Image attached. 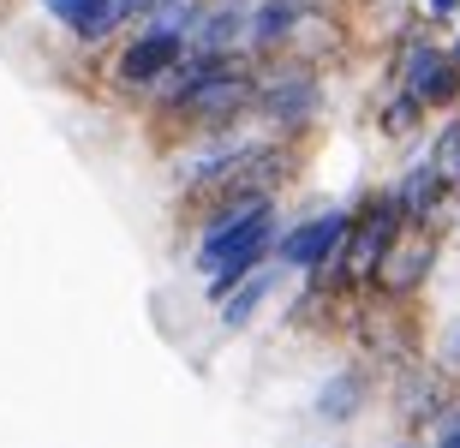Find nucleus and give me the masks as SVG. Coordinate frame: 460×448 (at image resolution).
Wrapping results in <instances>:
<instances>
[{
  "label": "nucleus",
  "instance_id": "obj_21",
  "mask_svg": "<svg viewBox=\"0 0 460 448\" xmlns=\"http://www.w3.org/2000/svg\"><path fill=\"white\" fill-rule=\"evenodd\" d=\"M455 24H460V18H455Z\"/></svg>",
  "mask_w": 460,
  "mask_h": 448
},
{
  "label": "nucleus",
  "instance_id": "obj_18",
  "mask_svg": "<svg viewBox=\"0 0 460 448\" xmlns=\"http://www.w3.org/2000/svg\"><path fill=\"white\" fill-rule=\"evenodd\" d=\"M443 54H448V66H460V24L443 36Z\"/></svg>",
  "mask_w": 460,
  "mask_h": 448
},
{
  "label": "nucleus",
  "instance_id": "obj_3",
  "mask_svg": "<svg viewBox=\"0 0 460 448\" xmlns=\"http://www.w3.org/2000/svg\"><path fill=\"white\" fill-rule=\"evenodd\" d=\"M383 400H389L394 425L419 443V436H430L437 425H443V413L460 400V382L448 377L437 359H425V353H412V359L389 365V382H383Z\"/></svg>",
  "mask_w": 460,
  "mask_h": 448
},
{
  "label": "nucleus",
  "instance_id": "obj_2",
  "mask_svg": "<svg viewBox=\"0 0 460 448\" xmlns=\"http://www.w3.org/2000/svg\"><path fill=\"white\" fill-rule=\"evenodd\" d=\"M186 48H191L186 31H173L168 18H144L137 31H126L108 48V66H102L108 96H119V102H132V108L150 102L155 90H162V78L186 60Z\"/></svg>",
  "mask_w": 460,
  "mask_h": 448
},
{
  "label": "nucleus",
  "instance_id": "obj_16",
  "mask_svg": "<svg viewBox=\"0 0 460 448\" xmlns=\"http://www.w3.org/2000/svg\"><path fill=\"white\" fill-rule=\"evenodd\" d=\"M419 18H425V24H455L460 0H419Z\"/></svg>",
  "mask_w": 460,
  "mask_h": 448
},
{
  "label": "nucleus",
  "instance_id": "obj_4",
  "mask_svg": "<svg viewBox=\"0 0 460 448\" xmlns=\"http://www.w3.org/2000/svg\"><path fill=\"white\" fill-rule=\"evenodd\" d=\"M347 233H353V204H329V209H317V215H299V222H288L275 233V263H281L288 276H311V269L335 263Z\"/></svg>",
  "mask_w": 460,
  "mask_h": 448
},
{
  "label": "nucleus",
  "instance_id": "obj_11",
  "mask_svg": "<svg viewBox=\"0 0 460 448\" xmlns=\"http://www.w3.org/2000/svg\"><path fill=\"white\" fill-rule=\"evenodd\" d=\"M430 126V108L419 102V96H407V90H383V102H376V132L389 144H419Z\"/></svg>",
  "mask_w": 460,
  "mask_h": 448
},
{
  "label": "nucleus",
  "instance_id": "obj_5",
  "mask_svg": "<svg viewBox=\"0 0 460 448\" xmlns=\"http://www.w3.org/2000/svg\"><path fill=\"white\" fill-rule=\"evenodd\" d=\"M437 263H443V233H430V227H407V233H401V240L383 251L371 294L389 299V305H412V299L430 287Z\"/></svg>",
  "mask_w": 460,
  "mask_h": 448
},
{
  "label": "nucleus",
  "instance_id": "obj_20",
  "mask_svg": "<svg viewBox=\"0 0 460 448\" xmlns=\"http://www.w3.org/2000/svg\"><path fill=\"white\" fill-rule=\"evenodd\" d=\"M455 240H460V222H455Z\"/></svg>",
  "mask_w": 460,
  "mask_h": 448
},
{
  "label": "nucleus",
  "instance_id": "obj_9",
  "mask_svg": "<svg viewBox=\"0 0 460 448\" xmlns=\"http://www.w3.org/2000/svg\"><path fill=\"white\" fill-rule=\"evenodd\" d=\"M288 281H299V276H288V269H281V263H263V269H252V276L239 281L234 294L222 299V305H216V323L227 329V335H239V329H252L257 317H263V311L275 305V294H281V287H288Z\"/></svg>",
  "mask_w": 460,
  "mask_h": 448
},
{
  "label": "nucleus",
  "instance_id": "obj_10",
  "mask_svg": "<svg viewBox=\"0 0 460 448\" xmlns=\"http://www.w3.org/2000/svg\"><path fill=\"white\" fill-rule=\"evenodd\" d=\"M245 31H252V0H204L198 31H191V48L239 54L245 48Z\"/></svg>",
  "mask_w": 460,
  "mask_h": 448
},
{
  "label": "nucleus",
  "instance_id": "obj_15",
  "mask_svg": "<svg viewBox=\"0 0 460 448\" xmlns=\"http://www.w3.org/2000/svg\"><path fill=\"white\" fill-rule=\"evenodd\" d=\"M430 448H460V400L443 413V425L430 431Z\"/></svg>",
  "mask_w": 460,
  "mask_h": 448
},
{
  "label": "nucleus",
  "instance_id": "obj_14",
  "mask_svg": "<svg viewBox=\"0 0 460 448\" xmlns=\"http://www.w3.org/2000/svg\"><path fill=\"white\" fill-rule=\"evenodd\" d=\"M430 359H437V365H443V371H448V377L460 382V317H455V323L443 329V341L430 347Z\"/></svg>",
  "mask_w": 460,
  "mask_h": 448
},
{
  "label": "nucleus",
  "instance_id": "obj_12",
  "mask_svg": "<svg viewBox=\"0 0 460 448\" xmlns=\"http://www.w3.org/2000/svg\"><path fill=\"white\" fill-rule=\"evenodd\" d=\"M425 155L437 162V173H443V186L460 191V108L455 114H443V126L425 138Z\"/></svg>",
  "mask_w": 460,
  "mask_h": 448
},
{
  "label": "nucleus",
  "instance_id": "obj_19",
  "mask_svg": "<svg viewBox=\"0 0 460 448\" xmlns=\"http://www.w3.org/2000/svg\"><path fill=\"white\" fill-rule=\"evenodd\" d=\"M389 448H419V443H412V436H401V443H389Z\"/></svg>",
  "mask_w": 460,
  "mask_h": 448
},
{
  "label": "nucleus",
  "instance_id": "obj_8",
  "mask_svg": "<svg viewBox=\"0 0 460 448\" xmlns=\"http://www.w3.org/2000/svg\"><path fill=\"white\" fill-rule=\"evenodd\" d=\"M311 18V0H252V31H245V54L252 60H275L293 54L299 31Z\"/></svg>",
  "mask_w": 460,
  "mask_h": 448
},
{
  "label": "nucleus",
  "instance_id": "obj_6",
  "mask_svg": "<svg viewBox=\"0 0 460 448\" xmlns=\"http://www.w3.org/2000/svg\"><path fill=\"white\" fill-rule=\"evenodd\" d=\"M389 186H394V204H401L407 227L455 233V222H460V191H448V186H443V173H437V162L425 155V144L407 155V168L394 173Z\"/></svg>",
  "mask_w": 460,
  "mask_h": 448
},
{
  "label": "nucleus",
  "instance_id": "obj_7",
  "mask_svg": "<svg viewBox=\"0 0 460 448\" xmlns=\"http://www.w3.org/2000/svg\"><path fill=\"white\" fill-rule=\"evenodd\" d=\"M376 389H383V365L371 359H347L335 365L323 382H317V395H311V425H329V431H347V425H358V418L371 413Z\"/></svg>",
  "mask_w": 460,
  "mask_h": 448
},
{
  "label": "nucleus",
  "instance_id": "obj_17",
  "mask_svg": "<svg viewBox=\"0 0 460 448\" xmlns=\"http://www.w3.org/2000/svg\"><path fill=\"white\" fill-rule=\"evenodd\" d=\"M119 6H126V13H132V31H137V24H144V18H150V13H162V6H168V0H119Z\"/></svg>",
  "mask_w": 460,
  "mask_h": 448
},
{
  "label": "nucleus",
  "instance_id": "obj_13",
  "mask_svg": "<svg viewBox=\"0 0 460 448\" xmlns=\"http://www.w3.org/2000/svg\"><path fill=\"white\" fill-rule=\"evenodd\" d=\"M102 6H108V0H42V13H49L66 36H78V31L90 24V18L102 13Z\"/></svg>",
  "mask_w": 460,
  "mask_h": 448
},
{
  "label": "nucleus",
  "instance_id": "obj_1",
  "mask_svg": "<svg viewBox=\"0 0 460 448\" xmlns=\"http://www.w3.org/2000/svg\"><path fill=\"white\" fill-rule=\"evenodd\" d=\"M323 66H311L299 54H275L257 60V90H252V126L263 138L281 144H311V132L323 126Z\"/></svg>",
  "mask_w": 460,
  "mask_h": 448
}]
</instances>
